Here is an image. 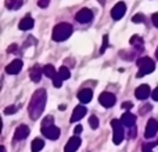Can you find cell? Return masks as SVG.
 <instances>
[{
	"label": "cell",
	"instance_id": "cell-28",
	"mask_svg": "<svg viewBox=\"0 0 158 152\" xmlns=\"http://www.w3.org/2000/svg\"><path fill=\"white\" fill-rule=\"evenodd\" d=\"M107 47H108V36L104 35L103 36V46H101V49H100V54H104V51L107 50Z\"/></svg>",
	"mask_w": 158,
	"mask_h": 152
},
{
	"label": "cell",
	"instance_id": "cell-34",
	"mask_svg": "<svg viewBox=\"0 0 158 152\" xmlns=\"http://www.w3.org/2000/svg\"><path fill=\"white\" fill-rule=\"evenodd\" d=\"M133 108V104L129 102V101H126V102H122V109H131Z\"/></svg>",
	"mask_w": 158,
	"mask_h": 152
},
{
	"label": "cell",
	"instance_id": "cell-30",
	"mask_svg": "<svg viewBox=\"0 0 158 152\" xmlns=\"http://www.w3.org/2000/svg\"><path fill=\"white\" fill-rule=\"evenodd\" d=\"M151 108L153 106L150 105V104H146V105H143V106H140V115H146V114H148V112L151 111Z\"/></svg>",
	"mask_w": 158,
	"mask_h": 152
},
{
	"label": "cell",
	"instance_id": "cell-6",
	"mask_svg": "<svg viewBox=\"0 0 158 152\" xmlns=\"http://www.w3.org/2000/svg\"><path fill=\"white\" fill-rule=\"evenodd\" d=\"M125 13H126V4L123 2H118L117 4L112 7L111 17H112V19L118 21V19H121L123 15H125Z\"/></svg>",
	"mask_w": 158,
	"mask_h": 152
},
{
	"label": "cell",
	"instance_id": "cell-40",
	"mask_svg": "<svg viewBox=\"0 0 158 152\" xmlns=\"http://www.w3.org/2000/svg\"><path fill=\"white\" fill-rule=\"evenodd\" d=\"M156 58L158 60V47H157V50H156Z\"/></svg>",
	"mask_w": 158,
	"mask_h": 152
},
{
	"label": "cell",
	"instance_id": "cell-29",
	"mask_svg": "<svg viewBox=\"0 0 158 152\" xmlns=\"http://www.w3.org/2000/svg\"><path fill=\"white\" fill-rule=\"evenodd\" d=\"M53 84H54V87H61V84H63V79H61V76L60 75H56L54 78H53Z\"/></svg>",
	"mask_w": 158,
	"mask_h": 152
},
{
	"label": "cell",
	"instance_id": "cell-16",
	"mask_svg": "<svg viewBox=\"0 0 158 152\" xmlns=\"http://www.w3.org/2000/svg\"><path fill=\"white\" fill-rule=\"evenodd\" d=\"M33 25H35V21H33V18H31V15H27L24 17V18L21 19V22L18 24V28L21 30H29L33 28Z\"/></svg>",
	"mask_w": 158,
	"mask_h": 152
},
{
	"label": "cell",
	"instance_id": "cell-11",
	"mask_svg": "<svg viewBox=\"0 0 158 152\" xmlns=\"http://www.w3.org/2000/svg\"><path fill=\"white\" fill-rule=\"evenodd\" d=\"M29 136V127L27 125H21L15 129L14 131V140L17 141H21V140H25L27 137Z\"/></svg>",
	"mask_w": 158,
	"mask_h": 152
},
{
	"label": "cell",
	"instance_id": "cell-7",
	"mask_svg": "<svg viewBox=\"0 0 158 152\" xmlns=\"http://www.w3.org/2000/svg\"><path fill=\"white\" fill-rule=\"evenodd\" d=\"M157 133H158V120L153 118V119H150L147 122L146 131H144V137L146 138H153V137H156Z\"/></svg>",
	"mask_w": 158,
	"mask_h": 152
},
{
	"label": "cell",
	"instance_id": "cell-17",
	"mask_svg": "<svg viewBox=\"0 0 158 152\" xmlns=\"http://www.w3.org/2000/svg\"><path fill=\"white\" fill-rule=\"evenodd\" d=\"M121 122L126 126V127H132L135 126V122H136V115H133L132 112H125L121 118Z\"/></svg>",
	"mask_w": 158,
	"mask_h": 152
},
{
	"label": "cell",
	"instance_id": "cell-12",
	"mask_svg": "<svg viewBox=\"0 0 158 152\" xmlns=\"http://www.w3.org/2000/svg\"><path fill=\"white\" fill-rule=\"evenodd\" d=\"M81 142L82 141L78 136L71 137V138L68 140V142L65 144V147H64V152H75L79 147H81Z\"/></svg>",
	"mask_w": 158,
	"mask_h": 152
},
{
	"label": "cell",
	"instance_id": "cell-10",
	"mask_svg": "<svg viewBox=\"0 0 158 152\" xmlns=\"http://www.w3.org/2000/svg\"><path fill=\"white\" fill-rule=\"evenodd\" d=\"M22 65H24V64H22L21 60H14L6 66V72H7L8 75H17L21 72Z\"/></svg>",
	"mask_w": 158,
	"mask_h": 152
},
{
	"label": "cell",
	"instance_id": "cell-33",
	"mask_svg": "<svg viewBox=\"0 0 158 152\" xmlns=\"http://www.w3.org/2000/svg\"><path fill=\"white\" fill-rule=\"evenodd\" d=\"M131 130H129V138H135L136 137V126H132V127H129Z\"/></svg>",
	"mask_w": 158,
	"mask_h": 152
},
{
	"label": "cell",
	"instance_id": "cell-4",
	"mask_svg": "<svg viewBox=\"0 0 158 152\" xmlns=\"http://www.w3.org/2000/svg\"><path fill=\"white\" fill-rule=\"evenodd\" d=\"M123 126L125 125H123L121 120H118V119L111 120V127H112V130H114V133H112V141H114L115 145H119L121 142L123 141V138H125Z\"/></svg>",
	"mask_w": 158,
	"mask_h": 152
},
{
	"label": "cell",
	"instance_id": "cell-13",
	"mask_svg": "<svg viewBox=\"0 0 158 152\" xmlns=\"http://www.w3.org/2000/svg\"><path fill=\"white\" fill-rule=\"evenodd\" d=\"M150 94H151V90L147 84H140L136 89V91H135V95H136L137 100H146V98H148Z\"/></svg>",
	"mask_w": 158,
	"mask_h": 152
},
{
	"label": "cell",
	"instance_id": "cell-35",
	"mask_svg": "<svg viewBox=\"0 0 158 152\" xmlns=\"http://www.w3.org/2000/svg\"><path fill=\"white\" fill-rule=\"evenodd\" d=\"M151 19H153V24H154V26L158 28V13L153 14V17H151Z\"/></svg>",
	"mask_w": 158,
	"mask_h": 152
},
{
	"label": "cell",
	"instance_id": "cell-3",
	"mask_svg": "<svg viewBox=\"0 0 158 152\" xmlns=\"http://www.w3.org/2000/svg\"><path fill=\"white\" fill-rule=\"evenodd\" d=\"M137 66H139V72H137L136 78H143V76L151 74L156 69V64L151 58L148 57H142L137 61Z\"/></svg>",
	"mask_w": 158,
	"mask_h": 152
},
{
	"label": "cell",
	"instance_id": "cell-19",
	"mask_svg": "<svg viewBox=\"0 0 158 152\" xmlns=\"http://www.w3.org/2000/svg\"><path fill=\"white\" fill-rule=\"evenodd\" d=\"M131 44L137 50V51H143V50H144V42H143V39L137 35H135L131 38Z\"/></svg>",
	"mask_w": 158,
	"mask_h": 152
},
{
	"label": "cell",
	"instance_id": "cell-20",
	"mask_svg": "<svg viewBox=\"0 0 158 152\" xmlns=\"http://www.w3.org/2000/svg\"><path fill=\"white\" fill-rule=\"evenodd\" d=\"M22 4H24L22 0H6L4 2V6L8 10H18L22 7Z\"/></svg>",
	"mask_w": 158,
	"mask_h": 152
},
{
	"label": "cell",
	"instance_id": "cell-27",
	"mask_svg": "<svg viewBox=\"0 0 158 152\" xmlns=\"http://www.w3.org/2000/svg\"><path fill=\"white\" fill-rule=\"evenodd\" d=\"M144 15H143V14H136V15H133L132 17V21L135 22V24H140V22H144Z\"/></svg>",
	"mask_w": 158,
	"mask_h": 152
},
{
	"label": "cell",
	"instance_id": "cell-18",
	"mask_svg": "<svg viewBox=\"0 0 158 152\" xmlns=\"http://www.w3.org/2000/svg\"><path fill=\"white\" fill-rule=\"evenodd\" d=\"M42 75H43V68H40V66H39V65H35L32 69H31V72H29L31 80H32V82H35V83H38V82H40Z\"/></svg>",
	"mask_w": 158,
	"mask_h": 152
},
{
	"label": "cell",
	"instance_id": "cell-8",
	"mask_svg": "<svg viewBox=\"0 0 158 152\" xmlns=\"http://www.w3.org/2000/svg\"><path fill=\"white\" fill-rule=\"evenodd\" d=\"M75 18H77V21L81 22V24H87V22H90L93 19V13L89 8H82V10L78 11Z\"/></svg>",
	"mask_w": 158,
	"mask_h": 152
},
{
	"label": "cell",
	"instance_id": "cell-39",
	"mask_svg": "<svg viewBox=\"0 0 158 152\" xmlns=\"http://www.w3.org/2000/svg\"><path fill=\"white\" fill-rule=\"evenodd\" d=\"M98 2L101 3V6H104V4H106V0H98Z\"/></svg>",
	"mask_w": 158,
	"mask_h": 152
},
{
	"label": "cell",
	"instance_id": "cell-32",
	"mask_svg": "<svg viewBox=\"0 0 158 152\" xmlns=\"http://www.w3.org/2000/svg\"><path fill=\"white\" fill-rule=\"evenodd\" d=\"M50 4V0H38V6L42 8H46Z\"/></svg>",
	"mask_w": 158,
	"mask_h": 152
},
{
	"label": "cell",
	"instance_id": "cell-25",
	"mask_svg": "<svg viewBox=\"0 0 158 152\" xmlns=\"http://www.w3.org/2000/svg\"><path fill=\"white\" fill-rule=\"evenodd\" d=\"M53 116H46L43 119V122H42V129H44V127H50V126H53Z\"/></svg>",
	"mask_w": 158,
	"mask_h": 152
},
{
	"label": "cell",
	"instance_id": "cell-36",
	"mask_svg": "<svg viewBox=\"0 0 158 152\" xmlns=\"http://www.w3.org/2000/svg\"><path fill=\"white\" fill-rule=\"evenodd\" d=\"M82 130H83V127H82L81 125H78L77 127L74 129V133H75V134H77V136H78V134H81V133H82Z\"/></svg>",
	"mask_w": 158,
	"mask_h": 152
},
{
	"label": "cell",
	"instance_id": "cell-24",
	"mask_svg": "<svg viewBox=\"0 0 158 152\" xmlns=\"http://www.w3.org/2000/svg\"><path fill=\"white\" fill-rule=\"evenodd\" d=\"M157 142H143L142 150L143 152H153V147H156Z\"/></svg>",
	"mask_w": 158,
	"mask_h": 152
},
{
	"label": "cell",
	"instance_id": "cell-14",
	"mask_svg": "<svg viewBox=\"0 0 158 152\" xmlns=\"http://www.w3.org/2000/svg\"><path fill=\"white\" fill-rule=\"evenodd\" d=\"M86 108H85L83 105H78V106H75V109H74V112H72V116H71V120L69 122H72V123H75V122H78V120H81L82 118L86 115Z\"/></svg>",
	"mask_w": 158,
	"mask_h": 152
},
{
	"label": "cell",
	"instance_id": "cell-9",
	"mask_svg": "<svg viewBox=\"0 0 158 152\" xmlns=\"http://www.w3.org/2000/svg\"><path fill=\"white\" fill-rule=\"evenodd\" d=\"M42 134H43L46 138L49 140H57L58 137H60V129L57 127V126H50V127H44L42 129Z\"/></svg>",
	"mask_w": 158,
	"mask_h": 152
},
{
	"label": "cell",
	"instance_id": "cell-21",
	"mask_svg": "<svg viewBox=\"0 0 158 152\" xmlns=\"http://www.w3.org/2000/svg\"><path fill=\"white\" fill-rule=\"evenodd\" d=\"M44 147V141L42 138H35L32 141V145H31V150H32V152H39L42 151Z\"/></svg>",
	"mask_w": 158,
	"mask_h": 152
},
{
	"label": "cell",
	"instance_id": "cell-2",
	"mask_svg": "<svg viewBox=\"0 0 158 152\" xmlns=\"http://www.w3.org/2000/svg\"><path fill=\"white\" fill-rule=\"evenodd\" d=\"M72 25L67 24V22H61V24H57L54 28H53V35L52 39L54 42H64L72 35Z\"/></svg>",
	"mask_w": 158,
	"mask_h": 152
},
{
	"label": "cell",
	"instance_id": "cell-1",
	"mask_svg": "<svg viewBox=\"0 0 158 152\" xmlns=\"http://www.w3.org/2000/svg\"><path fill=\"white\" fill-rule=\"evenodd\" d=\"M46 90L44 89H39L33 93L32 98L29 101V105H28V114L29 118L32 120H38L42 116L44 111V106H46Z\"/></svg>",
	"mask_w": 158,
	"mask_h": 152
},
{
	"label": "cell",
	"instance_id": "cell-23",
	"mask_svg": "<svg viewBox=\"0 0 158 152\" xmlns=\"http://www.w3.org/2000/svg\"><path fill=\"white\" fill-rule=\"evenodd\" d=\"M58 75L61 76L63 80H67V79H69V76H71V72H69V69L67 68V66H61V68L58 69Z\"/></svg>",
	"mask_w": 158,
	"mask_h": 152
},
{
	"label": "cell",
	"instance_id": "cell-15",
	"mask_svg": "<svg viewBox=\"0 0 158 152\" xmlns=\"http://www.w3.org/2000/svg\"><path fill=\"white\" fill-rule=\"evenodd\" d=\"M92 97H93V91L90 89H82L81 91L78 93V98L82 104H87L92 101Z\"/></svg>",
	"mask_w": 158,
	"mask_h": 152
},
{
	"label": "cell",
	"instance_id": "cell-5",
	"mask_svg": "<svg viewBox=\"0 0 158 152\" xmlns=\"http://www.w3.org/2000/svg\"><path fill=\"white\" fill-rule=\"evenodd\" d=\"M98 102H100L104 108H111V106L115 105L117 98H115V95L112 94V93L104 91V93H101L100 97H98Z\"/></svg>",
	"mask_w": 158,
	"mask_h": 152
},
{
	"label": "cell",
	"instance_id": "cell-22",
	"mask_svg": "<svg viewBox=\"0 0 158 152\" xmlns=\"http://www.w3.org/2000/svg\"><path fill=\"white\" fill-rule=\"evenodd\" d=\"M57 74H58V72H56V68L53 65H50V64H47V65L43 66V75L47 76V78L53 79Z\"/></svg>",
	"mask_w": 158,
	"mask_h": 152
},
{
	"label": "cell",
	"instance_id": "cell-31",
	"mask_svg": "<svg viewBox=\"0 0 158 152\" xmlns=\"http://www.w3.org/2000/svg\"><path fill=\"white\" fill-rule=\"evenodd\" d=\"M17 112V108L14 105H10V106H7V108L4 109V114L6 115H10V114H15Z\"/></svg>",
	"mask_w": 158,
	"mask_h": 152
},
{
	"label": "cell",
	"instance_id": "cell-38",
	"mask_svg": "<svg viewBox=\"0 0 158 152\" xmlns=\"http://www.w3.org/2000/svg\"><path fill=\"white\" fill-rule=\"evenodd\" d=\"M15 49H17V46H11V47H8V51H14Z\"/></svg>",
	"mask_w": 158,
	"mask_h": 152
},
{
	"label": "cell",
	"instance_id": "cell-37",
	"mask_svg": "<svg viewBox=\"0 0 158 152\" xmlns=\"http://www.w3.org/2000/svg\"><path fill=\"white\" fill-rule=\"evenodd\" d=\"M151 95H153V100H154V101H158V87H157L156 90H154L153 93H151Z\"/></svg>",
	"mask_w": 158,
	"mask_h": 152
},
{
	"label": "cell",
	"instance_id": "cell-41",
	"mask_svg": "<svg viewBox=\"0 0 158 152\" xmlns=\"http://www.w3.org/2000/svg\"><path fill=\"white\" fill-rule=\"evenodd\" d=\"M0 152H6V148H4V147H2V148H0Z\"/></svg>",
	"mask_w": 158,
	"mask_h": 152
},
{
	"label": "cell",
	"instance_id": "cell-26",
	"mask_svg": "<svg viewBox=\"0 0 158 152\" xmlns=\"http://www.w3.org/2000/svg\"><path fill=\"white\" fill-rule=\"evenodd\" d=\"M89 125L92 129H97L98 127V119L97 116H94V115H92V116L89 118Z\"/></svg>",
	"mask_w": 158,
	"mask_h": 152
}]
</instances>
